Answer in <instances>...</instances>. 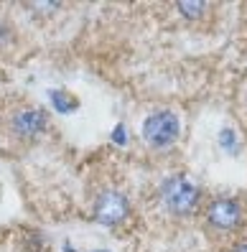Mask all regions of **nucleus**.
<instances>
[{
    "mask_svg": "<svg viewBox=\"0 0 247 252\" xmlns=\"http://www.w3.org/2000/svg\"><path fill=\"white\" fill-rule=\"evenodd\" d=\"M204 196H207L204 189L186 173L166 176L161 186H158V201H161L163 212L176 219L194 217L204 204Z\"/></svg>",
    "mask_w": 247,
    "mask_h": 252,
    "instance_id": "nucleus-1",
    "label": "nucleus"
},
{
    "mask_svg": "<svg viewBox=\"0 0 247 252\" xmlns=\"http://www.w3.org/2000/svg\"><path fill=\"white\" fill-rule=\"evenodd\" d=\"M204 224L207 229H212L214 234H222V237L237 234L247 224V209H245L242 199L227 196V194L212 196L204 209Z\"/></svg>",
    "mask_w": 247,
    "mask_h": 252,
    "instance_id": "nucleus-2",
    "label": "nucleus"
},
{
    "mask_svg": "<svg viewBox=\"0 0 247 252\" xmlns=\"http://www.w3.org/2000/svg\"><path fill=\"white\" fill-rule=\"evenodd\" d=\"M143 143L158 153L171 151L181 138V117L173 110H153L140 125Z\"/></svg>",
    "mask_w": 247,
    "mask_h": 252,
    "instance_id": "nucleus-3",
    "label": "nucleus"
},
{
    "mask_svg": "<svg viewBox=\"0 0 247 252\" xmlns=\"http://www.w3.org/2000/svg\"><path fill=\"white\" fill-rule=\"evenodd\" d=\"M130 217V199L120 189H105L99 191L92 201V219L99 227H120Z\"/></svg>",
    "mask_w": 247,
    "mask_h": 252,
    "instance_id": "nucleus-4",
    "label": "nucleus"
},
{
    "mask_svg": "<svg viewBox=\"0 0 247 252\" xmlns=\"http://www.w3.org/2000/svg\"><path fill=\"white\" fill-rule=\"evenodd\" d=\"M49 112L43 107H18L8 117V135L13 140L31 143L49 130Z\"/></svg>",
    "mask_w": 247,
    "mask_h": 252,
    "instance_id": "nucleus-5",
    "label": "nucleus"
},
{
    "mask_svg": "<svg viewBox=\"0 0 247 252\" xmlns=\"http://www.w3.org/2000/svg\"><path fill=\"white\" fill-rule=\"evenodd\" d=\"M173 10H176L184 21L199 23L212 13V3H204V0H186V3H173Z\"/></svg>",
    "mask_w": 247,
    "mask_h": 252,
    "instance_id": "nucleus-6",
    "label": "nucleus"
},
{
    "mask_svg": "<svg viewBox=\"0 0 247 252\" xmlns=\"http://www.w3.org/2000/svg\"><path fill=\"white\" fill-rule=\"evenodd\" d=\"M216 145L222 148V153H227L229 158H240L242 156V138L240 132L232 127V125H222L219 132H216Z\"/></svg>",
    "mask_w": 247,
    "mask_h": 252,
    "instance_id": "nucleus-7",
    "label": "nucleus"
},
{
    "mask_svg": "<svg viewBox=\"0 0 247 252\" xmlns=\"http://www.w3.org/2000/svg\"><path fill=\"white\" fill-rule=\"evenodd\" d=\"M46 97H49V105H51V110L56 115H74L79 110V99L71 97L64 90H49Z\"/></svg>",
    "mask_w": 247,
    "mask_h": 252,
    "instance_id": "nucleus-8",
    "label": "nucleus"
},
{
    "mask_svg": "<svg viewBox=\"0 0 247 252\" xmlns=\"http://www.w3.org/2000/svg\"><path fill=\"white\" fill-rule=\"evenodd\" d=\"M18 43V31L8 18H0V54L10 51Z\"/></svg>",
    "mask_w": 247,
    "mask_h": 252,
    "instance_id": "nucleus-9",
    "label": "nucleus"
},
{
    "mask_svg": "<svg viewBox=\"0 0 247 252\" xmlns=\"http://www.w3.org/2000/svg\"><path fill=\"white\" fill-rule=\"evenodd\" d=\"M26 10L36 13V18H43V16H54V13L64 10V3H26Z\"/></svg>",
    "mask_w": 247,
    "mask_h": 252,
    "instance_id": "nucleus-10",
    "label": "nucleus"
},
{
    "mask_svg": "<svg viewBox=\"0 0 247 252\" xmlns=\"http://www.w3.org/2000/svg\"><path fill=\"white\" fill-rule=\"evenodd\" d=\"M110 140H112V145H118V148H125V145L130 143V132H127L125 123H115V125H112Z\"/></svg>",
    "mask_w": 247,
    "mask_h": 252,
    "instance_id": "nucleus-11",
    "label": "nucleus"
},
{
    "mask_svg": "<svg viewBox=\"0 0 247 252\" xmlns=\"http://www.w3.org/2000/svg\"><path fill=\"white\" fill-rule=\"evenodd\" d=\"M229 252H247V240H240V242H235Z\"/></svg>",
    "mask_w": 247,
    "mask_h": 252,
    "instance_id": "nucleus-12",
    "label": "nucleus"
},
{
    "mask_svg": "<svg viewBox=\"0 0 247 252\" xmlns=\"http://www.w3.org/2000/svg\"><path fill=\"white\" fill-rule=\"evenodd\" d=\"M62 252H79V250H77V247H74V245H71V242H69V240H66V242H64V245H62Z\"/></svg>",
    "mask_w": 247,
    "mask_h": 252,
    "instance_id": "nucleus-13",
    "label": "nucleus"
},
{
    "mask_svg": "<svg viewBox=\"0 0 247 252\" xmlns=\"http://www.w3.org/2000/svg\"><path fill=\"white\" fill-rule=\"evenodd\" d=\"M242 107H245V115H247V90H245V97H242Z\"/></svg>",
    "mask_w": 247,
    "mask_h": 252,
    "instance_id": "nucleus-14",
    "label": "nucleus"
},
{
    "mask_svg": "<svg viewBox=\"0 0 247 252\" xmlns=\"http://www.w3.org/2000/svg\"><path fill=\"white\" fill-rule=\"evenodd\" d=\"M90 252H112V250H105V247H99V250H90Z\"/></svg>",
    "mask_w": 247,
    "mask_h": 252,
    "instance_id": "nucleus-15",
    "label": "nucleus"
}]
</instances>
